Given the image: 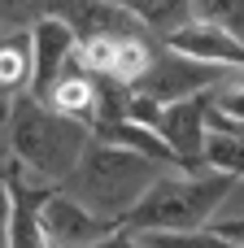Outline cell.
<instances>
[{"mask_svg":"<svg viewBox=\"0 0 244 248\" xmlns=\"http://www.w3.org/2000/svg\"><path fill=\"white\" fill-rule=\"evenodd\" d=\"M236 179L218 174V170H162L153 179V187L140 196V205L122 218V227L131 235H148V231H192V227H210L223 205L231 201Z\"/></svg>","mask_w":244,"mask_h":248,"instance_id":"cell-1","label":"cell"},{"mask_svg":"<svg viewBox=\"0 0 244 248\" xmlns=\"http://www.w3.org/2000/svg\"><path fill=\"white\" fill-rule=\"evenodd\" d=\"M87 144H92V126H87V122L57 113L52 105H44V100L31 96V92H22V96L13 100L4 153H9L17 166H26L31 174H39V179H48V183H61V179L79 166V157H83Z\"/></svg>","mask_w":244,"mask_h":248,"instance_id":"cell-2","label":"cell"},{"mask_svg":"<svg viewBox=\"0 0 244 248\" xmlns=\"http://www.w3.org/2000/svg\"><path fill=\"white\" fill-rule=\"evenodd\" d=\"M162 174V166H153L140 153H127L118 144H105L92 135V144L83 148L79 166L61 179V192H70L74 201H83L87 209H96L100 218L122 222L140 196L153 187V179Z\"/></svg>","mask_w":244,"mask_h":248,"instance_id":"cell-3","label":"cell"},{"mask_svg":"<svg viewBox=\"0 0 244 248\" xmlns=\"http://www.w3.org/2000/svg\"><path fill=\"white\" fill-rule=\"evenodd\" d=\"M244 70H227V65H210V61H196L188 52H175L166 44H157L153 52V65L140 74V83L131 92L157 100V105H170V100H183V96H196V92H214L223 87L227 78H236Z\"/></svg>","mask_w":244,"mask_h":248,"instance_id":"cell-4","label":"cell"},{"mask_svg":"<svg viewBox=\"0 0 244 248\" xmlns=\"http://www.w3.org/2000/svg\"><path fill=\"white\" fill-rule=\"evenodd\" d=\"M210 96L214 92H196V96H183V100H170V105H162V113H157V131H162V140L179 153V161H183V170H210L205 166V135H210Z\"/></svg>","mask_w":244,"mask_h":248,"instance_id":"cell-5","label":"cell"},{"mask_svg":"<svg viewBox=\"0 0 244 248\" xmlns=\"http://www.w3.org/2000/svg\"><path fill=\"white\" fill-rule=\"evenodd\" d=\"M39 227H44V235H48L52 248H83V244H92V240H105V235L118 231L122 222L100 218L96 209H87L83 201H74V196L61 192V183H57V192L39 205Z\"/></svg>","mask_w":244,"mask_h":248,"instance_id":"cell-6","label":"cell"},{"mask_svg":"<svg viewBox=\"0 0 244 248\" xmlns=\"http://www.w3.org/2000/svg\"><path fill=\"white\" fill-rule=\"evenodd\" d=\"M31 31V96H39V100H48L52 96V83L61 78V70L70 65V57H74V48H79V35L70 31V22L61 17V13H52V17H39L35 26H26Z\"/></svg>","mask_w":244,"mask_h":248,"instance_id":"cell-7","label":"cell"},{"mask_svg":"<svg viewBox=\"0 0 244 248\" xmlns=\"http://www.w3.org/2000/svg\"><path fill=\"white\" fill-rule=\"evenodd\" d=\"M162 44H166V48H175V52H188V57H196V61H210V65L244 70V39H236V35H231V31H223V26L201 22V17L183 22V26H179V31H170Z\"/></svg>","mask_w":244,"mask_h":248,"instance_id":"cell-8","label":"cell"},{"mask_svg":"<svg viewBox=\"0 0 244 248\" xmlns=\"http://www.w3.org/2000/svg\"><path fill=\"white\" fill-rule=\"evenodd\" d=\"M61 17L70 22V31L79 39H135V35H153L114 0H65Z\"/></svg>","mask_w":244,"mask_h":248,"instance_id":"cell-9","label":"cell"},{"mask_svg":"<svg viewBox=\"0 0 244 248\" xmlns=\"http://www.w3.org/2000/svg\"><path fill=\"white\" fill-rule=\"evenodd\" d=\"M92 135L105 140V144L127 148V153H140V157H148V161L162 166V170H183L179 153H175V148L162 140V131L148 126V122H135V118H109V122H92Z\"/></svg>","mask_w":244,"mask_h":248,"instance_id":"cell-10","label":"cell"},{"mask_svg":"<svg viewBox=\"0 0 244 248\" xmlns=\"http://www.w3.org/2000/svg\"><path fill=\"white\" fill-rule=\"evenodd\" d=\"M44 105H52L57 113L79 118V122L92 126V118H96V74H87V70L70 57V65L61 70V78L52 83V96H48Z\"/></svg>","mask_w":244,"mask_h":248,"instance_id":"cell-11","label":"cell"},{"mask_svg":"<svg viewBox=\"0 0 244 248\" xmlns=\"http://www.w3.org/2000/svg\"><path fill=\"white\" fill-rule=\"evenodd\" d=\"M114 4H122L157 39H166L170 31H179L183 22H192V0H114Z\"/></svg>","mask_w":244,"mask_h":248,"instance_id":"cell-12","label":"cell"},{"mask_svg":"<svg viewBox=\"0 0 244 248\" xmlns=\"http://www.w3.org/2000/svg\"><path fill=\"white\" fill-rule=\"evenodd\" d=\"M0 83L9 92L31 87V31H4L0 35Z\"/></svg>","mask_w":244,"mask_h":248,"instance_id":"cell-13","label":"cell"},{"mask_svg":"<svg viewBox=\"0 0 244 248\" xmlns=\"http://www.w3.org/2000/svg\"><path fill=\"white\" fill-rule=\"evenodd\" d=\"M205 166L218 170V174H231V179H244V140L231 135V131H214L205 135Z\"/></svg>","mask_w":244,"mask_h":248,"instance_id":"cell-14","label":"cell"},{"mask_svg":"<svg viewBox=\"0 0 244 248\" xmlns=\"http://www.w3.org/2000/svg\"><path fill=\"white\" fill-rule=\"evenodd\" d=\"M148 248H244L231 244L227 235H218L214 227H192V231H148L140 235Z\"/></svg>","mask_w":244,"mask_h":248,"instance_id":"cell-15","label":"cell"},{"mask_svg":"<svg viewBox=\"0 0 244 248\" xmlns=\"http://www.w3.org/2000/svg\"><path fill=\"white\" fill-rule=\"evenodd\" d=\"M65 0H0V31H26L39 17L61 13Z\"/></svg>","mask_w":244,"mask_h":248,"instance_id":"cell-16","label":"cell"},{"mask_svg":"<svg viewBox=\"0 0 244 248\" xmlns=\"http://www.w3.org/2000/svg\"><path fill=\"white\" fill-rule=\"evenodd\" d=\"M192 17L223 26L236 39H244V0H192Z\"/></svg>","mask_w":244,"mask_h":248,"instance_id":"cell-17","label":"cell"},{"mask_svg":"<svg viewBox=\"0 0 244 248\" xmlns=\"http://www.w3.org/2000/svg\"><path fill=\"white\" fill-rule=\"evenodd\" d=\"M210 227H214L218 235H227L231 244H244V214H227V209H223V214H218Z\"/></svg>","mask_w":244,"mask_h":248,"instance_id":"cell-18","label":"cell"},{"mask_svg":"<svg viewBox=\"0 0 244 248\" xmlns=\"http://www.w3.org/2000/svg\"><path fill=\"white\" fill-rule=\"evenodd\" d=\"M83 248H148L140 235H131L127 227H118V231H109L105 240H92V244H83Z\"/></svg>","mask_w":244,"mask_h":248,"instance_id":"cell-19","label":"cell"},{"mask_svg":"<svg viewBox=\"0 0 244 248\" xmlns=\"http://www.w3.org/2000/svg\"><path fill=\"white\" fill-rule=\"evenodd\" d=\"M22 92H9L4 83H0V157H4V140H9V118H13V100H17Z\"/></svg>","mask_w":244,"mask_h":248,"instance_id":"cell-20","label":"cell"},{"mask_svg":"<svg viewBox=\"0 0 244 248\" xmlns=\"http://www.w3.org/2000/svg\"><path fill=\"white\" fill-rule=\"evenodd\" d=\"M9 214H13V192H9V179L0 174V235L9 227Z\"/></svg>","mask_w":244,"mask_h":248,"instance_id":"cell-21","label":"cell"},{"mask_svg":"<svg viewBox=\"0 0 244 248\" xmlns=\"http://www.w3.org/2000/svg\"><path fill=\"white\" fill-rule=\"evenodd\" d=\"M0 248H4V235H0Z\"/></svg>","mask_w":244,"mask_h":248,"instance_id":"cell-22","label":"cell"}]
</instances>
